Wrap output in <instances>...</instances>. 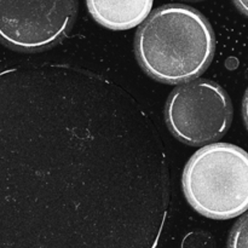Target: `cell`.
Here are the masks:
<instances>
[{
	"label": "cell",
	"instance_id": "8992f818",
	"mask_svg": "<svg viewBox=\"0 0 248 248\" xmlns=\"http://www.w3.org/2000/svg\"><path fill=\"white\" fill-rule=\"evenodd\" d=\"M94 21L113 31H126L142 23L154 0H86Z\"/></svg>",
	"mask_w": 248,
	"mask_h": 248
},
{
	"label": "cell",
	"instance_id": "5b68a950",
	"mask_svg": "<svg viewBox=\"0 0 248 248\" xmlns=\"http://www.w3.org/2000/svg\"><path fill=\"white\" fill-rule=\"evenodd\" d=\"M78 0H0V43L22 52L57 45L72 29Z\"/></svg>",
	"mask_w": 248,
	"mask_h": 248
},
{
	"label": "cell",
	"instance_id": "7a4b0ae2",
	"mask_svg": "<svg viewBox=\"0 0 248 248\" xmlns=\"http://www.w3.org/2000/svg\"><path fill=\"white\" fill-rule=\"evenodd\" d=\"M210 22L198 10L167 4L154 10L136 33L135 51L142 69L166 84H184L200 77L215 56Z\"/></svg>",
	"mask_w": 248,
	"mask_h": 248
},
{
	"label": "cell",
	"instance_id": "277c9868",
	"mask_svg": "<svg viewBox=\"0 0 248 248\" xmlns=\"http://www.w3.org/2000/svg\"><path fill=\"white\" fill-rule=\"evenodd\" d=\"M165 120L172 135L189 145L218 140L229 130L232 104L222 86L195 79L176 87L165 107Z\"/></svg>",
	"mask_w": 248,
	"mask_h": 248
},
{
	"label": "cell",
	"instance_id": "3957f363",
	"mask_svg": "<svg viewBox=\"0 0 248 248\" xmlns=\"http://www.w3.org/2000/svg\"><path fill=\"white\" fill-rule=\"evenodd\" d=\"M183 191L191 207L212 219H230L248 206V157L228 143L206 145L195 153L183 172Z\"/></svg>",
	"mask_w": 248,
	"mask_h": 248
},
{
	"label": "cell",
	"instance_id": "6da1fadb",
	"mask_svg": "<svg viewBox=\"0 0 248 248\" xmlns=\"http://www.w3.org/2000/svg\"><path fill=\"white\" fill-rule=\"evenodd\" d=\"M170 207L156 126L81 68L0 72V248H156Z\"/></svg>",
	"mask_w": 248,
	"mask_h": 248
},
{
	"label": "cell",
	"instance_id": "52a82bcc",
	"mask_svg": "<svg viewBox=\"0 0 248 248\" xmlns=\"http://www.w3.org/2000/svg\"><path fill=\"white\" fill-rule=\"evenodd\" d=\"M181 248H216V244L207 232H191L184 236Z\"/></svg>",
	"mask_w": 248,
	"mask_h": 248
},
{
	"label": "cell",
	"instance_id": "9c48e42d",
	"mask_svg": "<svg viewBox=\"0 0 248 248\" xmlns=\"http://www.w3.org/2000/svg\"><path fill=\"white\" fill-rule=\"evenodd\" d=\"M234 4L241 14L247 15V0H234Z\"/></svg>",
	"mask_w": 248,
	"mask_h": 248
},
{
	"label": "cell",
	"instance_id": "30bf717a",
	"mask_svg": "<svg viewBox=\"0 0 248 248\" xmlns=\"http://www.w3.org/2000/svg\"><path fill=\"white\" fill-rule=\"evenodd\" d=\"M184 1H201V0H184Z\"/></svg>",
	"mask_w": 248,
	"mask_h": 248
},
{
	"label": "cell",
	"instance_id": "ba28073f",
	"mask_svg": "<svg viewBox=\"0 0 248 248\" xmlns=\"http://www.w3.org/2000/svg\"><path fill=\"white\" fill-rule=\"evenodd\" d=\"M248 230H247V216L245 215L239 222L235 224L234 229L229 237L228 248H247Z\"/></svg>",
	"mask_w": 248,
	"mask_h": 248
}]
</instances>
